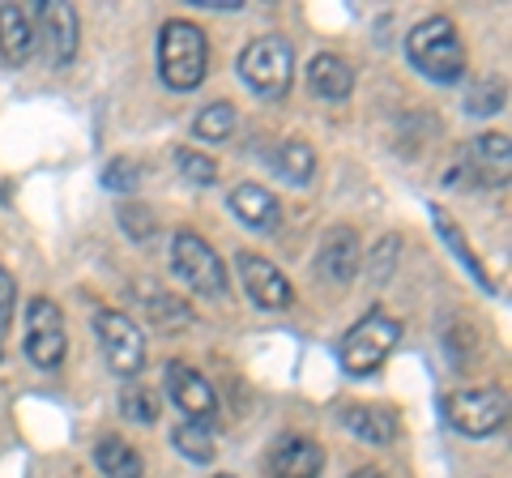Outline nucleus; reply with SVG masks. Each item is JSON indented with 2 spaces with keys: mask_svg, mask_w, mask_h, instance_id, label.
<instances>
[{
  "mask_svg": "<svg viewBox=\"0 0 512 478\" xmlns=\"http://www.w3.org/2000/svg\"><path fill=\"white\" fill-rule=\"evenodd\" d=\"M406 56L423 77L440 86H453L466 77V47H461L457 26L448 18H427L414 26L406 39Z\"/></svg>",
  "mask_w": 512,
  "mask_h": 478,
  "instance_id": "f257e3e1",
  "label": "nucleus"
},
{
  "mask_svg": "<svg viewBox=\"0 0 512 478\" xmlns=\"http://www.w3.org/2000/svg\"><path fill=\"white\" fill-rule=\"evenodd\" d=\"M205 65H210V43H205L201 26L184 18H171L158 30V73L171 90H197L205 82Z\"/></svg>",
  "mask_w": 512,
  "mask_h": 478,
  "instance_id": "f03ea898",
  "label": "nucleus"
},
{
  "mask_svg": "<svg viewBox=\"0 0 512 478\" xmlns=\"http://www.w3.org/2000/svg\"><path fill=\"white\" fill-rule=\"evenodd\" d=\"M402 342V321H393L389 312H367L363 321L355 325L342 338L338 355H342V368L350 376H372L384 368V359L393 355V346Z\"/></svg>",
  "mask_w": 512,
  "mask_h": 478,
  "instance_id": "7ed1b4c3",
  "label": "nucleus"
},
{
  "mask_svg": "<svg viewBox=\"0 0 512 478\" xmlns=\"http://www.w3.org/2000/svg\"><path fill=\"white\" fill-rule=\"evenodd\" d=\"M239 77L252 94L261 99H282L291 90V77H295V52L291 43L278 39V35H265V39H252L244 52H239Z\"/></svg>",
  "mask_w": 512,
  "mask_h": 478,
  "instance_id": "20e7f679",
  "label": "nucleus"
},
{
  "mask_svg": "<svg viewBox=\"0 0 512 478\" xmlns=\"http://www.w3.org/2000/svg\"><path fill=\"white\" fill-rule=\"evenodd\" d=\"M444 419L448 427H457L461 436L483 440L491 432H500L508 419V397L504 389H461L444 397Z\"/></svg>",
  "mask_w": 512,
  "mask_h": 478,
  "instance_id": "39448f33",
  "label": "nucleus"
},
{
  "mask_svg": "<svg viewBox=\"0 0 512 478\" xmlns=\"http://www.w3.org/2000/svg\"><path fill=\"white\" fill-rule=\"evenodd\" d=\"M94 338H99L107 368L116 376L133 380L141 368H146V338H141V329L128 321L124 312H111V308L94 312Z\"/></svg>",
  "mask_w": 512,
  "mask_h": 478,
  "instance_id": "423d86ee",
  "label": "nucleus"
},
{
  "mask_svg": "<svg viewBox=\"0 0 512 478\" xmlns=\"http://www.w3.org/2000/svg\"><path fill=\"white\" fill-rule=\"evenodd\" d=\"M171 269L197 295H210V299L227 295V269H222V257H218L210 244H205L201 235H192V231L175 235V244H171Z\"/></svg>",
  "mask_w": 512,
  "mask_h": 478,
  "instance_id": "0eeeda50",
  "label": "nucleus"
},
{
  "mask_svg": "<svg viewBox=\"0 0 512 478\" xmlns=\"http://www.w3.org/2000/svg\"><path fill=\"white\" fill-rule=\"evenodd\" d=\"M64 350H69V333H64V316L47 295L30 299L26 308V355L35 368L52 372L64 363Z\"/></svg>",
  "mask_w": 512,
  "mask_h": 478,
  "instance_id": "6e6552de",
  "label": "nucleus"
},
{
  "mask_svg": "<svg viewBox=\"0 0 512 478\" xmlns=\"http://www.w3.org/2000/svg\"><path fill=\"white\" fill-rule=\"evenodd\" d=\"M167 393H171V402L184 410V423L214 427L218 397H214V385L197 368H188V363H180V359L167 363Z\"/></svg>",
  "mask_w": 512,
  "mask_h": 478,
  "instance_id": "1a4fd4ad",
  "label": "nucleus"
},
{
  "mask_svg": "<svg viewBox=\"0 0 512 478\" xmlns=\"http://www.w3.org/2000/svg\"><path fill=\"white\" fill-rule=\"evenodd\" d=\"M239 278H244V291L256 308H265V312H282V308H291L295 304V291H291V282L282 278V269L274 261H265V257H256V252H239Z\"/></svg>",
  "mask_w": 512,
  "mask_h": 478,
  "instance_id": "9d476101",
  "label": "nucleus"
},
{
  "mask_svg": "<svg viewBox=\"0 0 512 478\" xmlns=\"http://www.w3.org/2000/svg\"><path fill=\"white\" fill-rule=\"evenodd\" d=\"M39 22H43V43L52 65H69L77 56V39H82V26H77V9L64 5V0H43L39 5Z\"/></svg>",
  "mask_w": 512,
  "mask_h": 478,
  "instance_id": "9b49d317",
  "label": "nucleus"
},
{
  "mask_svg": "<svg viewBox=\"0 0 512 478\" xmlns=\"http://www.w3.org/2000/svg\"><path fill=\"white\" fill-rule=\"evenodd\" d=\"M231 214L244 222L248 231H256V235H269V231L282 227V205L261 184H239L231 193Z\"/></svg>",
  "mask_w": 512,
  "mask_h": 478,
  "instance_id": "f8f14e48",
  "label": "nucleus"
},
{
  "mask_svg": "<svg viewBox=\"0 0 512 478\" xmlns=\"http://www.w3.org/2000/svg\"><path fill=\"white\" fill-rule=\"evenodd\" d=\"M316 269H320V278H329V282H350L359 269V235L350 227L325 231L320 252H316Z\"/></svg>",
  "mask_w": 512,
  "mask_h": 478,
  "instance_id": "ddd939ff",
  "label": "nucleus"
},
{
  "mask_svg": "<svg viewBox=\"0 0 512 478\" xmlns=\"http://www.w3.org/2000/svg\"><path fill=\"white\" fill-rule=\"evenodd\" d=\"M269 470H274V478H316L320 470H325V453H320L316 440L291 436V440H282L274 449Z\"/></svg>",
  "mask_w": 512,
  "mask_h": 478,
  "instance_id": "4468645a",
  "label": "nucleus"
},
{
  "mask_svg": "<svg viewBox=\"0 0 512 478\" xmlns=\"http://www.w3.org/2000/svg\"><path fill=\"white\" fill-rule=\"evenodd\" d=\"M35 22H30V13L18 9V5H0V56L9 60V65H26L30 56H35Z\"/></svg>",
  "mask_w": 512,
  "mask_h": 478,
  "instance_id": "2eb2a0df",
  "label": "nucleus"
},
{
  "mask_svg": "<svg viewBox=\"0 0 512 478\" xmlns=\"http://www.w3.org/2000/svg\"><path fill=\"white\" fill-rule=\"evenodd\" d=\"M308 86L316 99H350V90H355V69L346 65L342 56H333V52H320L312 65H308Z\"/></svg>",
  "mask_w": 512,
  "mask_h": 478,
  "instance_id": "dca6fc26",
  "label": "nucleus"
},
{
  "mask_svg": "<svg viewBox=\"0 0 512 478\" xmlns=\"http://www.w3.org/2000/svg\"><path fill=\"white\" fill-rule=\"evenodd\" d=\"M431 222H436V231H440V239L448 244V252H453V257H457L461 265L470 269V278H474L478 286H483L487 295H495V282L487 278V269L478 265V257H474V252H470V244H466V235H461V227H457L453 218H448V210H444V205H431Z\"/></svg>",
  "mask_w": 512,
  "mask_h": 478,
  "instance_id": "f3484780",
  "label": "nucleus"
},
{
  "mask_svg": "<svg viewBox=\"0 0 512 478\" xmlns=\"http://www.w3.org/2000/svg\"><path fill=\"white\" fill-rule=\"evenodd\" d=\"M342 423H346V432H355L367 444H389L397 436L393 414L376 410V406H350V410H342Z\"/></svg>",
  "mask_w": 512,
  "mask_h": 478,
  "instance_id": "a211bd4d",
  "label": "nucleus"
},
{
  "mask_svg": "<svg viewBox=\"0 0 512 478\" xmlns=\"http://www.w3.org/2000/svg\"><path fill=\"white\" fill-rule=\"evenodd\" d=\"M274 171L286 184L303 188L316 175V150L308 146V141H282V146L274 150Z\"/></svg>",
  "mask_w": 512,
  "mask_h": 478,
  "instance_id": "6ab92c4d",
  "label": "nucleus"
},
{
  "mask_svg": "<svg viewBox=\"0 0 512 478\" xmlns=\"http://www.w3.org/2000/svg\"><path fill=\"white\" fill-rule=\"evenodd\" d=\"M508 158L512 154H508V137L504 133H487V137H478L470 146V167H478L495 184L508 180Z\"/></svg>",
  "mask_w": 512,
  "mask_h": 478,
  "instance_id": "aec40b11",
  "label": "nucleus"
},
{
  "mask_svg": "<svg viewBox=\"0 0 512 478\" xmlns=\"http://www.w3.org/2000/svg\"><path fill=\"white\" fill-rule=\"evenodd\" d=\"M94 461H99V470L107 478H141V457L133 444H124L116 436L99 440V449H94Z\"/></svg>",
  "mask_w": 512,
  "mask_h": 478,
  "instance_id": "412c9836",
  "label": "nucleus"
},
{
  "mask_svg": "<svg viewBox=\"0 0 512 478\" xmlns=\"http://www.w3.org/2000/svg\"><path fill=\"white\" fill-rule=\"evenodd\" d=\"M137 299L141 304H146V312H150V321L158 325V329H184L192 316H188V308L180 304V299L175 295H167V291H146V286H141L137 291Z\"/></svg>",
  "mask_w": 512,
  "mask_h": 478,
  "instance_id": "4be33fe9",
  "label": "nucleus"
},
{
  "mask_svg": "<svg viewBox=\"0 0 512 478\" xmlns=\"http://www.w3.org/2000/svg\"><path fill=\"white\" fill-rule=\"evenodd\" d=\"M192 133L201 141H227L235 133V107L231 103H210L197 111V120H192Z\"/></svg>",
  "mask_w": 512,
  "mask_h": 478,
  "instance_id": "5701e85b",
  "label": "nucleus"
},
{
  "mask_svg": "<svg viewBox=\"0 0 512 478\" xmlns=\"http://www.w3.org/2000/svg\"><path fill=\"white\" fill-rule=\"evenodd\" d=\"M175 449H180L188 461H214V427H205V423H180L175 427Z\"/></svg>",
  "mask_w": 512,
  "mask_h": 478,
  "instance_id": "b1692460",
  "label": "nucleus"
},
{
  "mask_svg": "<svg viewBox=\"0 0 512 478\" xmlns=\"http://www.w3.org/2000/svg\"><path fill=\"white\" fill-rule=\"evenodd\" d=\"M120 410H124L133 423H154V419H158V393L146 389V385H137V380H124V389H120Z\"/></svg>",
  "mask_w": 512,
  "mask_h": 478,
  "instance_id": "393cba45",
  "label": "nucleus"
},
{
  "mask_svg": "<svg viewBox=\"0 0 512 478\" xmlns=\"http://www.w3.org/2000/svg\"><path fill=\"white\" fill-rule=\"evenodd\" d=\"M175 167H180V175L184 180H192V184H214L218 180V163L214 158H205V154H197V150H175Z\"/></svg>",
  "mask_w": 512,
  "mask_h": 478,
  "instance_id": "a878e982",
  "label": "nucleus"
},
{
  "mask_svg": "<svg viewBox=\"0 0 512 478\" xmlns=\"http://www.w3.org/2000/svg\"><path fill=\"white\" fill-rule=\"evenodd\" d=\"M120 227H124V235L133 239V244H146L158 222H154V214L146 210V205H120Z\"/></svg>",
  "mask_w": 512,
  "mask_h": 478,
  "instance_id": "bb28decb",
  "label": "nucleus"
},
{
  "mask_svg": "<svg viewBox=\"0 0 512 478\" xmlns=\"http://www.w3.org/2000/svg\"><path fill=\"white\" fill-rule=\"evenodd\" d=\"M500 103H504V86H495V82L478 86L470 94V111H474V116H491V111H500Z\"/></svg>",
  "mask_w": 512,
  "mask_h": 478,
  "instance_id": "cd10ccee",
  "label": "nucleus"
},
{
  "mask_svg": "<svg viewBox=\"0 0 512 478\" xmlns=\"http://www.w3.org/2000/svg\"><path fill=\"white\" fill-rule=\"evenodd\" d=\"M103 184L107 188H137V167L128 163V158H116V163H107Z\"/></svg>",
  "mask_w": 512,
  "mask_h": 478,
  "instance_id": "c85d7f7f",
  "label": "nucleus"
},
{
  "mask_svg": "<svg viewBox=\"0 0 512 478\" xmlns=\"http://www.w3.org/2000/svg\"><path fill=\"white\" fill-rule=\"evenodd\" d=\"M9 321H13V278L0 269V333L9 329Z\"/></svg>",
  "mask_w": 512,
  "mask_h": 478,
  "instance_id": "c756f323",
  "label": "nucleus"
},
{
  "mask_svg": "<svg viewBox=\"0 0 512 478\" xmlns=\"http://www.w3.org/2000/svg\"><path fill=\"white\" fill-rule=\"evenodd\" d=\"M197 5H205V9H239L244 0H197Z\"/></svg>",
  "mask_w": 512,
  "mask_h": 478,
  "instance_id": "7c9ffc66",
  "label": "nucleus"
},
{
  "mask_svg": "<svg viewBox=\"0 0 512 478\" xmlns=\"http://www.w3.org/2000/svg\"><path fill=\"white\" fill-rule=\"evenodd\" d=\"M350 478H384L376 466H363V470H355V474H350Z\"/></svg>",
  "mask_w": 512,
  "mask_h": 478,
  "instance_id": "2f4dec72",
  "label": "nucleus"
},
{
  "mask_svg": "<svg viewBox=\"0 0 512 478\" xmlns=\"http://www.w3.org/2000/svg\"><path fill=\"white\" fill-rule=\"evenodd\" d=\"M214 478H235V474H214Z\"/></svg>",
  "mask_w": 512,
  "mask_h": 478,
  "instance_id": "473e14b6",
  "label": "nucleus"
}]
</instances>
